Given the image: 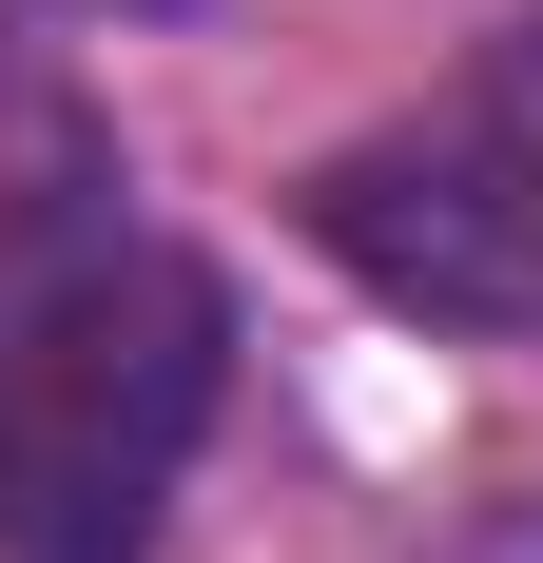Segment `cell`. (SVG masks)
I'll return each mask as SVG.
<instances>
[{
  "mask_svg": "<svg viewBox=\"0 0 543 563\" xmlns=\"http://www.w3.org/2000/svg\"><path fill=\"white\" fill-rule=\"evenodd\" d=\"M214 408H233V291L117 214L0 331V563H136Z\"/></svg>",
  "mask_w": 543,
  "mask_h": 563,
  "instance_id": "obj_1",
  "label": "cell"
},
{
  "mask_svg": "<svg viewBox=\"0 0 543 563\" xmlns=\"http://www.w3.org/2000/svg\"><path fill=\"white\" fill-rule=\"evenodd\" d=\"M291 233L408 331L543 350V0L505 40H466L408 117H369L350 156H311Z\"/></svg>",
  "mask_w": 543,
  "mask_h": 563,
  "instance_id": "obj_2",
  "label": "cell"
},
{
  "mask_svg": "<svg viewBox=\"0 0 543 563\" xmlns=\"http://www.w3.org/2000/svg\"><path fill=\"white\" fill-rule=\"evenodd\" d=\"M428 563H543V506H486V525H446Z\"/></svg>",
  "mask_w": 543,
  "mask_h": 563,
  "instance_id": "obj_3",
  "label": "cell"
}]
</instances>
